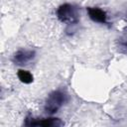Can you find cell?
I'll return each instance as SVG.
<instances>
[{
	"mask_svg": "<svg viewBox=\"0 0 127 127\" xmlns=\"http://www.w3.org/2000/svg\"><path fill=\"white\" fill-rule=\"evenodd\" d=\"M86 11L91 21L99 24H107V14L104 10L98 7H87Z\"/></svg>",
	"mask_w": 127,
	"mask_h": 127,
	"instance_id": "5b68a950",
	"label": "cell"
},
{
	"mask_svg": "<svg viewBox=\"0 0 127 127\" xmlns=\"http://www.w3.org/2000/svg\"><path fill=\"white\" fill-rule=\"evenodd\" d=\"M17 76L20 79V81L23 82V83H25V84H30L34 80L33 74L30 71L26 70V69H19L17 71Z\"/></svg>",
	"mask_w": 127,
	"mask_h": 127,
	"instance_id": "8992f818",
	"label": "cell"
},
{
	"mask_svg": "<svg viewBox=\"0 0 127 127\" xmlns=\"http://www.w3.org/2000/svg\"><path fill=\"white\" fill-rule=\"evenodd\" d=\"M36 58V52L34 50L22 49L17 51L13 57L12 62L17 65H27Z\"/></svg>",
	"mask_w": 127,
	"mask_h": 127,
	"instance_id": "277c9868",
	"label": "cell"
},
{
	"mask_svg": "<svg viewBox=\"0 0 127 127\" xmlns=\"http://www.w3.org/2000/svg\"><path fill=\"white\" fill-rule=\"evenodd\" d=\"M56 15L61 22L67 25V28L75 26L79 21V15L76 6L69 3H64L59 6L56 11Z\"/></svg>",
	"mask_w": 127,
	"mask_h": 127,
	"instance_id": "7a4b0ae2",
	"label": "cell"
},
{
	"mask_svg": "<svg viewBox=\"0 0 127 127\" xmlns=\"http://www.w3.org/2000/svg\"><path fill=\"white\" fill-rule=\"evenodd\" d=\"M25 126H43V127H57L64 125V122L59 118H33L31 116L26 117Z\"/></svg>",
	"mask_w": 127,
	"mask_h": 127,
	"instance_id": "3957f363",
	"label": "cell"
},
{
	"mask_svg": "<svg viewBox=\"0 0 127 127\" xmlns=\"http://www.w3.org/2000/svg\"><path fill=\"white\" fill-rule=\"evenodd\" d=\"M117 48L118 52L121 54L127 55V31L124 32L117 40Z\"/></svg>",
	"mask_w": 127,
	"mask_h": 127,
	"instance_id": "52a82bcc",
	"label": "cell"
},
{
	"mask_svg": "<svg viewBox=\"0 0 127 127\" xmlns=\"http://www.w3.org/2000/svg\"><path fill=\"white\" fill-rule=\"evenodd\" d=\"M69 100L68 93L64 89H57L52 91L45 101V112L52 115L57 113Z\"/></svg>",
	"mask_w": 127,
	"mask_h": 127,
	"instance_id": "6da1fadb",
	"label": "cell"
},
{
	"mask_svg": "<svg viewBox=\"0 0 127 127\" xmlns=\"http://www.w3.org/2000/svg\"><path fill=\"white\" fill-rule=\"evenodd\" d=\"M125 21L127 22V13H126V15H125Z\"/></svg>",
	"mask_w": 127,
	"mask_h": 127,
	"instance_id": "ba28073f",
	"label": "cell"
}]
</instances>
